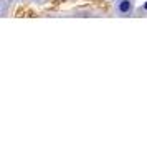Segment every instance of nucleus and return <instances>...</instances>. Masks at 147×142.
I'll list each match as a JSON object with an SVG mask.
<instances>
[{"label":"nucleus","instance_id":"nucleus-4","mask_svg":"<svg viewBox=\"0 0 147 142\" xmlns=\"http://www.w3.org/2000/svg\"><path fill=\"white\" fill-rule=\"evenodd\" d=\"M32 2H33V3H41L43 0H32Z\"/></svg>","mask_w":147,"mask_h":142},{"label":"nucleus","instance_id":"nucleus-3","mask_svg":"<svg viewBox=\"0 0 147 142\" xmlns=\"http://www.w3.org/2000/svg\"><path fill=\"white\" fill-rule=\"evenodd\" d=\"M142 10H144V12H147V2L144 3V5H142Z\"/></svg>","mask_w":147,"mask_h":142},{"label":"nucleus","instance_id":"nucleus-2","mask_svg":"<svg viewBox=\"0 0 147 142\" xmlns=\"http://www.w3.org/2000/svg\"><path fill=\"white\" fill-rule=\"evenodd\" d=\"M5 13H7V3L3 0H0V17H3Z\"/></svg>","mask_w":147,"mask_h":142},{"label":"nucleus","instance_id":"nucleus-1","mask_svg":"<svg viewBox=\"0 0 147 142\" xmlns=\"http://www.w3.org/2000/svg\"><path fill=\"white\" fill-rule=\"evenodd\" d=\"M134 10V2L132 0H116L114 3V13L119 17H127Z\"/></svg>","mask_w":147,"mask_h":142},{"label":"nucleus","instance_id":"nucleus-5","mask_svg":"<svg viewBox=\"0 0 147 142\" xmlns=\"http://www.w3.org/2000/svg\"><path fill=\"white\" fill-rule=\"evenodd\" d=\"M12 2H20V0H12Z\"/></svg>","mask_w":147,"mask_h":142}]
</instances>
